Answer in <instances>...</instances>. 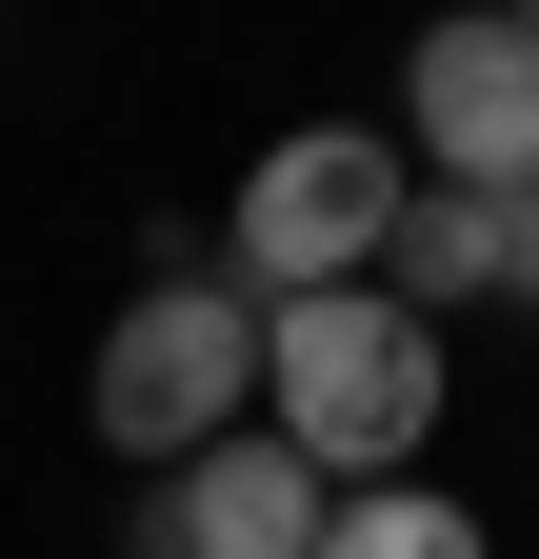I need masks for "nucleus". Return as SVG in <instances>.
<instances>
[{"mask_svg": "<svg viewBox=\"0 0 539 559\" xmlns=\"http://www.w3.org/2000/svg\"><path fill=\"white\" fill-rule=\"evenodd\" d=\"M399 160L440 200H539V21H420V60H399Z\"/></svg>", "mask_w": 539, "mask_h": 559, "instance_id": "4", "label": "nucleus"}, {"mask_svg": "<svg viewBox=\"0 0 539 559\" xmlns=\"http://www.w3.org/2000/svg\"><path fill=\"white\" fill-rule=\"evenodd\" d=\"M300 559H500V520L459 500V479H340Z\"/></svg>", "mask_w": 539, "mask_h": 559, "instance_id": "7", "label": "nucleus"}, {"mask_svg": "<svg viewBox=\"0 0 539 559\" xmlns=\"http://www.w3.org/2000/svg\"><path fill=\"white\" fill-rule=\"evenodd\" d=\"M399 200H420V160H399L380 120H280L220 200V300H320V280H380Z\"/></svg>", "mask_w": 539, "mask_h": 559, "instance_id": "3", "label": "nucleus"}, {"mask_svg": "<svg viewBox=\"0 0 539 559\" xmlns=\"http://www.w3.org/2000/svg\"><path fill=\"white\" fill-rule=\"evenodd\" d=\"M380 300H399V320H480V300H500V200H440V180H420L399 240H380Z\"/></svg>", "mask_w": 539, "mask_h": 559, "instance_id": "6", "label": "nucleus"}, {"mask_svg": "<svg viewBox=\"0 0 539 559\" xmlns=\"http://www.w3.org/2000/svg\"><path fill=\"white\" fill-rule=\"evenodd\" d=\"M320 500H340V479L280 460V440L240 419V440H200V460L160 479V559H300V539H320Z\"/></svg>", "mask_w": 539, "mask_h": 559, "instance_id": "5", "label": "nucleus"}, {"mask_svg": "<svg viewBox=\"0 0 539 559\" xmlns=\"http://www.w3.org/2000/svg\"><path fill=\"white\" fill-rule=\"evenodd\" d=\"M459 400V340L399 320L380 280H320V300H260V440L320 479H420Z\"/></svg>", "mask_w": 539, "mask_h": 559, "instance_id": "1", "label": "nucleus"}, {"mask_svg": "<svg viewBox=\"0 0 539 559\" xmlns=\"http://www.w3.org/2000/svg\"><path fill=\"white\" fill-rule=\"evenodd\" d=\"M500 300H539V200H500Z\"/></svg>", "mask_w": 539, "mask_h": 559, "instance_id": "8", "label": "nucleus"}, {"mask_svg": "<svg viewBox=\"0 0 539 559\" xmlns=\"http://www.w3.org/2000/svg\"><path fill=\"white\" fill-rule=\"evenodd\" d=\"M81 419H100V460H141V479H180L200 440H240L260 419V300H220V260H160L141 300L100 320Z\"/></svg>", "mask_w": 539, "mask_h": 559, "instance_id": "2", "label": "nucleus"}]
</instances>
